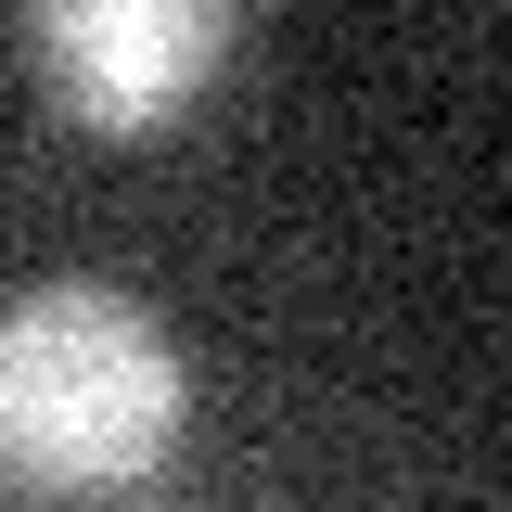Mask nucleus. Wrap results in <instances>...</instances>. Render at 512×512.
<instances>
[{"label": "nucleus", "instance_id": "obj_2", "mask_svg": "<svg viewBox=\"0 0 512 512\" xmlns=\"http://www.w3.org/2000/svg\"><path fill=\"white\" fill-rule=\"evenodd\" d=\"M231 13L218 0H39L26 13V52H39V77H52L64 103L90 128H167L231 64Z\"/></svg>", "mask_w": 512, "mask_h": 512}, {"label": "nucleus", "instance_id": "obj_1", "mask_svg": "<svg viewBox=\"0 0 512 512\" xmlns=\"http://www.w3.org/2000/svg\"><path fill=\"white\" fill-rule=\"evenodd\" d=\"M192 372L167 320L116 282L0 295V487L13 500H128L180 461Z\"/></svg>", "mask_w": 512, "mask_h": 512}]
</instances>
